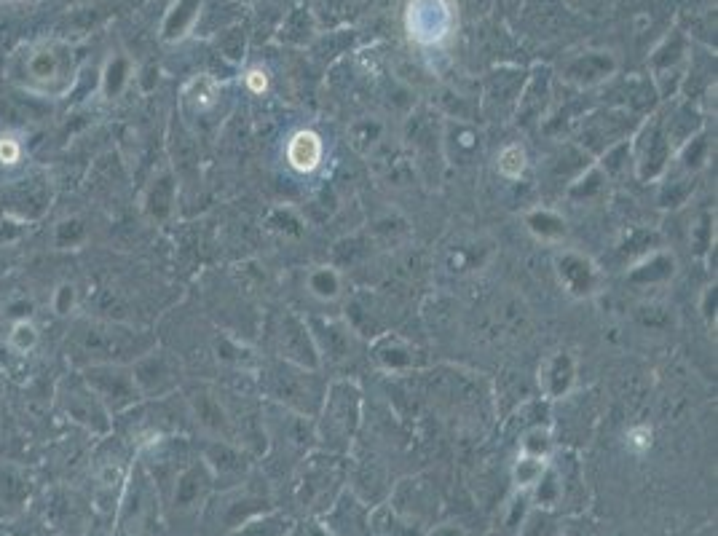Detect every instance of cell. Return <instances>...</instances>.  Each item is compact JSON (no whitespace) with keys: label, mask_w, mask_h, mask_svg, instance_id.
<instances>
[{"label":"cell","mask_w":718,"mask_h":536,"mask_svg":"<svg viewBox=\"0 0 718 536\" xmlns=\"http://www.w3.org/2000/svg\"><path fill=\"white\" fill-rule=\"evenodd\" d=\"M260 389L268 400L284 411L314 419L319 413V405L325 400L327 384L319 376V370L301 368V365L274 357L260 368Z\"/></svg>","instance_id":"1"},{"label":"cell","mask_w":718,"mask_h":536,"mask_svg":"<svg viewBox=\"0 0 718 536\" xmlns=\"http://www.w3.org/2000/svg\"><path fill=\"white\" fill-rule=\"evenodd\" d=\"M317 437L333 451H346L357 435L362 421V392L354 381H333L327 384L325 400L314 416Z\"/></svg>","instance_id":"2"},{"label":"cell","mask_w":718,"mask_h":536,"mask_svg":"<svg viewBox=\"0 0 718 536\" xmlns=\"http://www.w3.org/2000/svg\"><path fill=\"white\" fill-rule=\"evenodd\" d=\"M670 161H673V148H670L668 134H665L662 113L643 118L633 137H630V164H633L638 180L657 183L668 175Z\"/></svg>","instance_id":"3"},{"label":"cell","mask_w":718,"mask_h":536,"mask_svg":"<svg viewBox=\"0 0 718 536\" xmlns=\"http://www.w3.org/2000/svg\"><path fill=\"white\" fill-rule=\"evenodd\" d=\"M266 330L276 360L293 362V365H301V368L309 370L322 368L317 344L311 338L306 317H298L293 311H284V314H276V317L268 319Z\"/></svg>","instance_id":"4"},{"label":"cell","mask_w":718,"mask_h":536,"mask_svg":"<svg viewBox=\"0 0 718 536\" xmlns=\"http://www.w3.org/2000/svg\"><path fill=\"white\" fill-rule=\"evenodd\" d=\"M643 118L633 116L630 110H603V113H593V116L582 118L577 134V145L590 156V159H601L603 153L614 148V145L625 143L633 137Z\"/></svg>","instance_id":"5"},{"label":"cell","mask_w":718,"mask_h":536,"mask_svg":"<svg viewBox=\"0 0 718 536\" xmlns=\"http://www.w3.org/2000/svg\"><path fill=\"white\" fill-rule=\"evenodd\" d=\"M453 9L448 0H410L405 25L421 46H437L453 33Z\"/></svg>","instance_id":"6"},{"label":"cell","mask_w":718,"mask_h":536,"mask_svg":"<svg viewBox=\"0 0 718 536\" xmlns=\"http://www.w3.org/2000/svg\"><path fill=\"white\" fill-rule=\"evenodd\" d=\"M311 338L317 344L319 360L346 365L357 354V333L349 322L333 317H306Z\"/></svg>","instance_id":"7"},{"label":"cell","mask_w":718,"mask_h":536,"mask_svg":"<svg viewBox=\"0 0 718 536\" xmlns=\"http://www.w3.org/2000/svg\"><path fill=\"white\" fill-rule=\"evenodd\" d=\"M485 137L472 121H456L445 118L443 121V156L451 164L469 167L483 156Z\"/></svg>","instance_id":"8"},{"label":"cell","mask_w":718,"mask_h":536,"mask_svg":"<svg viewBox=\"0 0 718 536\" xmlns=\"http://www.w3.org/2000/svg\"><path fill=\"white\" fill-rule=\"evenodd\" d=\"M325 528L330 536L373 534L368 507H365V502H359L357 494H351V491H343L341 496H335V502L330 504V510L325 515Z\"/></svg>","instance_id":"9"},{"label":"cell","mask_w":718,"mask_h":536,"mask_svg":"<svg viewBox=\"0 0 718 536\" xmlns=\"http://www.w3.org/2000/svg\"><path fill=\"white\" fill-rule=\"evenodd\" d=\"M555 268H558V277L563 287L574 298H587V295H593L598 290V268L585 255L571 250L560 252L558 260H555Z\"/></svg>","instance_id":"10"},{"label":"cell","mask_w":718,"mask_h":536,"mask_svg":"<svg viewBox=\"0 0 718 536\" xmlns=\"http://www.w3.org/2000/svg\"><path fill=\"white\" fill-rule=\"evenodd\" d=\"M574 378H577L574 357L566 352H558L547 357L542 368H539V389H542L547 400H560L574 386Z\"/></svg>","instance_id":"11"},{"label":"cell","mask_w":718,"mask_h":536,"mask_svg":"<svg viewBox=\"0 0 718 536\" xmlns=\"http://www.w3.org/2000/svg\"><path fill=\"white\" fill-rule=\"evenodd\" d=\"M284 159L287 164L295 169V172H301V175H309L314 169H319L322 159H325V143H322V137L317 132H311V129H301V132H295L287 145H284Z\"/></svg>","instance_id":"12"},{"label":"cell","mask_w":718,"mask_h":536,"mask_svg":"<svg viewBox=\"0 0 718 536\" xmlns=\"http://www.w3.org/2000/svg\"><path fill=\"white\" fill-rule=\"evenodd\" d=\"M405 140H408L410 159L429 161L437 153H443V124H437L429 116H410L405 126Z\"/></svg>","instance_id":"13"},{"label":"cell","mask_w":718,"mask_h":536,"mask_svg":"<svg viewBox=\"0 0 718 536\" xmlns=\"http://www.w3.org/2000/svg\"><path fill=\"white\" fill-rule=\"evenodd\" d=\"M373 360L381 365L389 373H397V370H408L413 365V349H410L402 338L392 333L378 335L373 341Z\"/></svg>","instance_id":"14"},{"label":"cell","mask_w":718,"mask_h":536,"mask_svg":"<svg viewBox=\"0 0 718 536\" xmlns=\"http://www.w3.org/2000/svg\"><path fill=\"white\" fill-rule=\"evenodd\" d=\"M673 268H676V258L668 255V252L654 250L649 255H643L633 268L627 279L635 282V285H657V282H665V279L673 277Z\"/></svg>","instance_id":"15"},{"label":"cell","mask_w":718,"mask_h":536,"mask_svg":"<svg viewBox=\"0 0 718 536\" xmlns=\"http://www.w3.org/2000/svg\"><path fill=\"white\" fill-rule=\"evenodd\" d=\"M662 124H665V134H668V143L673 153L684 143H689L694 134L702 132V118L694 108H681L676 113H662Z\"/></svg>","instance_id":"16"},{"label":"cell","mask_w":718,"mask_h":536,"mask_svg":"<svg viewBox=\"0 0 718 536\" xmlns=\"http://www.w3.org/2000/svg\"><path fill=\"white\" fill-rule=\"evenodd\" d=\"M306 287L319 301H338L341 298V274L333 266H317L306 274Z\"/></svg>","instance_id":"17"},{"label":"cell","mask_w":718,"mask_h":536,"mask_svg":"<svg viewBox=\"0 0 718 536\" xmlns=\"http://www.w3.org/2000/svg\"><path fill=\"white\" fill-rule=\"evenodd\" d=\"M708 153H710V143H708V134L700 132L694 134L689 143H684L678 148L673 156L678 161V169H681V175H697L702 167H705V161H708Z\"/></svg>","instance_id":"18"},{"label":"cell","mask_w":718,"mask_h":536,"mask_svg":"<svg viewBox=\"0 0 718 536\" xmlns=\"http://www.w3.org/2000/svg\"><path fill=\"white\" fill-rule=\"evenodd\" d=\"M528 231L542 242H560L566 236V220L552 210H534L526 215Z\"/></svg>","instance_id":"19"},{"label":"cell","mask_w":718,"mask_h":536,"mask_svg":"<svg viewBox=\"0 0 718 536\" xmlns=\"http://www.w3.org/2000/svg\"><path fill=\"white\" fill-rule=\"evenodd\" d=\"M381 140H384V124H381L378 118H357V121L349 126V143L354 145V151H376Z\"/></svg>","instance_id":"20"},{"label":"cell","mask_w":718,"mask_h":536,"mask_svg":"<svg viewBox=\"0 0 718 536\" xmlns=\"http://www.w3.org/2000/svg\"><path fill=\"white\" fill-rule=\"evenodd\" d=\"M547 469V459L542 456H531V453H520L515 467H512V478H515V486L520 491H531V488L539 483V478L544 475Z\"/></svg>","instance_id":"21"},{"label":"cell","mask_w":718,"mask_h":536,"mask_svg":"<svg viewBox=\"0 0 718 536\" xmlns=\"http://www.w3.org/2000/svg\"><path fill=\"white\" fill-rule=\"evenodd\" d=\"M185 97H188L196 113H209V110H215L220 105V86L212 78L201 76L188 86Z\"/></svg>","instance_id":"22"},{"label":"cell","mask_w":718,"mask_h":536,"mask_svg":"<svg viewBox=\"0 0 718 536\" xmlns=\"http://www.w3.org/2000/svg\"><path fill=\"white\" fill-rule=\"evenodd\" d=\"M287 520L276 512H260L239 526V536H287Z\"/></svg>","instance_id":"23"},{"label":"cell","mask_w":718,"mask_h":536,"mask_svg":"<svg viewBox=\"0 0 718 536\" xmlns=\"http://www.w3.org/2000/svg\"><path fill=\"white\" fill-rule=\"evenodd\" d=\"M603 183H606V175H603V169L593 161V164L566 188L568 199H593V196H598V193L603 191Z\"/></svg>","instance_id":"24"},{"label":"cell","mask_w":718,"mask_h":536,"mask_svg":"<svg viewBox=\"0 0 718 536\" xmlns=\"http://www.w3.org/2000/svg\"><path fill=\"white\" fill-rule=\"evenodd\" d=\"M496 167H499L501 177H507V180H520L528 167L526 148L520 143L504 145L499 151V159H496Z\"/></svg>","instance_id":"25"},{"label":"cell","mask_w":718,"mask_h":536,"mask_svg":"<svg viewBox=\"0 0 718 536\" xmlns=\"http://www.w3.org/2000/svg\"><path fill=\"white\" fill-rule=\"evenodd\" d=\"M694 191V180L692 175H681V177H662V188H660V204L662 207H678L684 204Z\"/></svg>","instance_id":"26"},{"label":"cell","mask_w":718,"mask_h":536,"mask_svg":"<svg viewBox=\"0 0 718 536\" xmlns=\"http://www.w3.org/2000/svg\"><path fill=\"white\" fill-rule=\"evenodd\" d=\"M531 491H534V499L539 507H552V504L560 499V494H563V486H560L558 472H555L552 467L544 469V475L539 478V483H536Z\"/></svg>","instance_id":"27"},{"label":"cell","mask_w":718,"mask_h":536,"mask_svg":"<svg viewBox=\"0 0 718 536\" xmlns=\"http://www.w3.org/2000/svg\"><path fill=\"white\" fill-rule=\"evenodd\" d=\"M488 247H451L445 255V263L451 271H467V268H477L483 263V255Z\"/></svg>","instance_id":"28"},{"label":"cell","mask_w":718,"mask_h":536,"mask_svg":"<svg viewBox=\"0 0 718 536\" xmlns=\"http://www.w3.org/2000/svg\"><path fill=\"white\" fill-rule=\"evenodd\" d=\"M550 432L544 427H531L520 440V453H531V456H542L547 459L550 456Z\"/></svg>","instance_id":"29"},{"label":"cell","mask_w":718,"mask_h":536,"mask_svg":"<svg viewBox=\"0 0 718 536\" xmlns=\"http://www.w3.org/2000/svg\"><path fill=\"white\" fill-rule=\"evenodd\" d=\"M22 159V145L14 134H0V164L3 167H14Z\"/></svg>","instance_id":"30"},{"label":"cell","mask_w":718,"mask_h":536,"mask_svg":"<svg viewBox=\"0 0 718 536\" xmlns=\"http://www.w3.org/2000/svg\"><path fill=\"white\" fill-rule=\"evenodd\" d=\"M716 309H718V293H716V285H710L705 287V293H702L700 298V314L710 330L716 327Z\"/></svg>","instance_id":"31"},{"label":"cell","mask_w":718,"mask_h":536,"mask_svg":"<svg viewBox=\"0 0 718 536\" xmlns=\"http://www.w3.org/2000/svg\"><path fill=\"white\" fill-rule=\"evenodd\" d=\"M244 84L252 94H263L268 89V73L263 67H250L247 76H244Z\"/></svg>","instance_id":"32"},{"label":"cell","mask_w":718,"mask_h":536,"mask_svg":"<svg viewBox=\"0 0 718 536\" xmlns=\"http://www.w3.org/2000/svg\"><path fill=\"white\" fill-rule=\"evenodd\" d=\"M627 445H630V448H633L635 453L646 451V448L652 445V432H649V429H643V427L630 429V435H627Z\"/></svg>","instance_id":"33"},{"label":"cell","mask_w":718,"mask_h":536,"mask_svg":"<svg viewBox=\"0 0 718 536\" xmlns=\"http://www.w3.org/2000/svg\"><path fill=\"white\" fill-rule=\"evenodd\" d=\"M526 510H528V507H526V494H523V496H518V499H515V502H512V507H510V518H507V526H510L512 531H518V528L523 526V523H526Z\"/></svg>","instance_id":"34"},{"label":"cell","mask_w":718,"mask_h":536,"mask_svg":"<svg viewBox=\"0 0 718 536\" xmlns=\"http://www.w3.org/2000/svg\"><path fill=\"white\" fill-rule=\"evenodd\" d=\"M426 536H467V531L461 526H453V523H445V526H435Z\"/></svg>","instance_id":"35"}]
</instances>
